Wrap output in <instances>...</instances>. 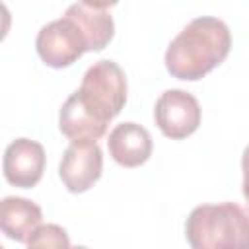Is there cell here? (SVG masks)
<instances>
[{"instance_id":"cell-1","label":"cell","mask_w":249,"mask_h":249,"mask_svg":"<svg viewBox=\"0 0 249 249\" xmlns=\"http://www.w3.org/2000/svg\"><path fill=\"white\" fill-rule=\"evenodd\" d=\"M231 49L228 25L212 16L191 19L165 51V68L179 80H200L226 60Z\"/></svg>"},{"instance_id":"cell-2","label":"cell","mask_w":249,"mask_h":249,"mask_svg":"<svg viewBox=\"0 0 249 249\" xmlns=\"http://www.w3.org/2000/svg\"><path fill=\"white\" fill-rule=\"evenodd\" d=\"M185 237L193 249H249V208L200 204L185 222Z\"/></svg>"},{"instance_id":"cell-3","label":"cell","mask_w":249,"mask_h":249,"mask_svg":"<svg viewBox=\"0 0 249 249\" xmlns=\"http://www.w3.org/2000/svg\"><path fill=\"white\" fill-rule=\"evenodd\" d=\"M72 97L82 109L107 126L126 103V78L123 68L113 60L93 62Z\"/></svg>"},{"instance_id":"cell-4","label":"cell","mask_w":249,"mask_h":249,"mask_svg":"<svg viewBox=\"0 0 249 249\" xmlns=\"http://www.w3.org/2000/svg\"><path fill=\"white\" fill-rule=\"evenodd\" d=\"M35 49L47 66L66 68L74 64L86 51H91V45L84 27L64 12L60 19L41 27L35 39Z\"/></svg>"},{"instance_id":"cell-5","label":"cell","mask_w":249,"mask_h":249,"mask_svg":"<svg viewBox=\"0 0 249 249\" xmlns=\"http://www.w3.org/2000/svg\"><path fill=\"white\" fill-rule=\"evenodd\" d=\"M154 119L163 136L183 140L198 128L200 105L196 97L185 89H167L156 101Z\"/></svg>"},{"instance_id":"cell-6","label":"cell","mask_w":249,"mask_h":249,"mask_svg":"<svg viewBox=\"0 0 249 249\" xmlns=\"http://www.w3.org/2000/svg\"><path fill=\"white\" fill-rule=\"evenodd\" d=\"M103 171V152L95 140L72 142L60 160L58 175L70 193H86Z\"/></svg>"},{"instance_id":"cell-7","label":"cell","mask_w":249,"mask_h":249,"mask_svg":"<svg viewBox=\"0 0 249 249\" xmlns=\"http://www.w3.org/2000/svg\"><path fill=\"white\" fill-rule=\"evenodd\" d=\"M45 169V150L39 142L18 138L8 144L4 152V177L10 185L31 189L35 187Z\"/></svg>"},{"instance_id":"cell-8","label":"cell","mask_w":249,"mask_h":249,"mask_svg":"<svg viewBox=\"0 0 249 249\" xmlns=\"http://www.w3.org/2000/svg\"><path fill=\"white\" fill-rule=\"evenodd\" d=\"M109 156L123 167H138L152 156V136L136 123L117 124L107 138Z\"/></svg>"},{"instance_id":"cell-9","label":"cell","mask_w":249,"mask_h":249,"mask_svg":"<svg viewBox=\"0 0 249 249\" xmlns=\"http://www.w3.org/2000/svg\"><path fill=\"white\" fill-rule=\"evenodd\" d=\"M41 208L21 196H6L0 202V228L2 231L19 243H27L33 231L41 226Z\"/></svg>"},{"instance_id":"cell-10","label":"cell","mask_w":249,"mask_h":249,"mask_svg":"<svg viewBox=\"0 0 249 249\" xmlns=\"http://www.w3.org/2000/svg\"><path fill=\"white\" fill-rule=\"evenodd\" d=\"M66 14H70L84 27V31L89 39L91 51H101L111 43V39L115 35V23H113V18L105 10L91 8L84 2H80V4L68 6Z\"/></svg>"},{"instance_id":"cell-11","label":"cell","mask_w":249,"mask_h":249,"mask_svg":"<svg viewBox=\"0 0 249 249\" xmlns=\"http://www.w3.org/2000/svg\"><path fill=\"white\" fill-rule=\"evenodd\" d=\"M29 247H70V239L64 228L56 224H41L27 241Z\"/></svg>"},{"instance_id":"cell-12","label":"cell","mask_w":249,"mask_h":249,"mask_svg":"<svg viewBox=\"0 0 249 249\" xmlns=\"http://www.w3.org/2000/svg\"><path fill=\"white\" fill-rule=\"evenodd\" d=\"M241 169H243V196L249 204V144L243 150V158H241Z\"/></svg>"},{"instance_id":"cell-13","label":"cell","mask_w":249,"mask_h":249,"mask_svg":"<svg viewBox=\"0 0 249 249\" xmlns=\"http://www.w3.org/2000/svg\"><path fill=\"white\" fill-rule=\"evenodd\" d=\"M84 4L91 6V8H99V10H105V8H111L115 6L119 0H82Z\"/></svg>"}]
</instances>
